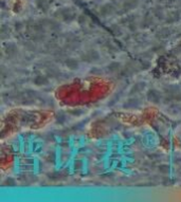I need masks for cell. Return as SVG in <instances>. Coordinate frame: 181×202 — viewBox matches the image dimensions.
Listing matches in <instances>:
<instances>
[{
	"mask_svg": "<svg viewBox=\"0 0 181 202\" xmlns=\"http://www.w3.org/2000/svg\"><path fill=\"white\" fill-rule=\"evenodd\" d=\"M146 98L152 104L159 105L163 101V93L160 90L152 88V89L147 90V92H146Z\"/></svg>",
	"mask_w": 181,
	"mask_h": 202,
	"instance_id": "7a4b0ae2",
	"label": "cell"
},
{
	"mask_svg": "<svg viewBox=\"0 0 181 202\" xmlns=\"http://www.w3.org/2000/svg\"><path fill=\"white\" fill-rule=\"evenodd\" d=\"M142 102L138 96H133V98H130L124 103L123 107L125 109H137L141 106Z\"/></svg>",
	"mask_w": 181,
	"mask_h": 202,
	"instance_id": "5b68a950",
	"label": "cell"
},
{
	"mask_svg": "<svg viewBox=\"0 0 181 202\" xmlns=\"http://www.w3.org/2000/svg\"><path fill=\"white\" fill-rule=\"evenodd\" d=\"M36 5L44 12H47V10L49 8V2L48 0H36Z\"/></svg>",
	"mask_w": 181,
	"mask_h": 202,
	"instance_id": "7c38bea8",
	"label": "cell"
},
{
	"mask_svg": "<svg viewBox=\"0 0 181 202\" xmlns=\"http://www.w3.org/2000/svg\"><path fill=\"white\" fill-rule=\"evenodd\" d=\"M33 83H34V85L37 86V87H45V86H48L49 84H50V81H49V78L47 76L39 74V75H36V76L34 77Z\"/></svg>",
	"mask_w": 181,
	"mask_h": 202,
	"instance_id": "ba28073f",
	"label": "cell"
},
{
	"mask_svg": "<svg viewBox=\"0 0 181 202\" xmlns=\"http://www.w3.org/2000/svg\"><path fill=\"white\" fill-rule=\"evenodd\" d=\"M166 96L174 101L181 102V88L177 86H169L166 90Z\"/></svg>",
	"mask_w": 181,
	"mask_h": 202,
	"instance_id": "277c9868",
	"label": "cell"
},
{
	"mask_svg": "<svg viewBox=\"0 0 181 202\" xmlns=\"http://www.w3.org/2000/svg\"><path fill=\"white\" fill-rule=\"evenodd\" d=\"M145 86L146 84L143 83V81H137L135 85L131 87L130 91H129V94L130 95H138V94L142 93L145 89Z\"/></svg>",
	"mask_w": 181,
	"mask_h": 202,
	"instance_id": "52a82bcc",
	"label": "cell"
},
{
	"mask_svg": "<svg viewBox=\"0 0 181 202\" xmlns=\"http://www.w3.org/2000/svg\"><path fill=\"white\" fill-rule=\"evenodd\" d=\"M65 66L71 71L77 70L79 68V61L74 57H68L65 59Z\"/></svg>",
	"mask_w": 181,
	"mask_h": 202,
	"instance_id": "9c48e42d",
	"label": "cell"
},
{
	"mask_svg": "<svg viewBox=\"0 0 181 202\" xmlns=\"http://www.w3.org/2000/svg\"><path fill=\"white\" fill-rule=\"evenodd\" d=\"M139 3V0H125L123 2V10L125 12H128L130 10H133Z\"/></svg>",
	"mask_w": 181,
	"mask_h": 202,
	"instance_id": "30bf717a",
	"label": "cell"
},
{
	"mask_svg": "<svg viewBox=\"0 0 181 202\" xmlns=\"http://www.w3.org/2000/svg\"><path fill=\"white\" fill-rule=\"evenodd\" d=\"M167 1H169V3H173V2H175V0H167Z\"/></svg>",
	"mask_w": 181,
	"mask_h": 202,
	"instance_id": "2e32d148",
	"label": "cell"
},
{
	"mask_svg": "<svg viewBox=\"0 0 181 202\" xmlns=\"http://www.w3.org/2000/svg\"><path fill=\"white\" fill-rule=\"evenodd\" d=\"M54 17L65 22H71L76 18V13L72 8H62L54 13Z\"/></svg>",
	"mask_w": 181,
	"mask_h": 202,
	"instance_id": "6da1fadb",
	"label": "cell"
},
{
	"mask_svg": "<svg viewBox=\"0 0 181 202\" xmlns=\"http://www.w3.org/2000/svg\"><path fill=\"white\" fill-rule=\"evenodd\" d=\"M81 58L84 61H87V63H98L101 59V55L96 50L90 49V50L86 51L84 54H82Z\"/></svg>",
	"mask_w": 181,
	"mask_h": 202,
	"instance_id": "3957f363",
	"label": "cell"
},
{
	"mask_svg": "<svg viewBox=\"0 0 181 202\" xmlns=\"http://www.w3.org/2000/svg\"><path fill=\"white\" fill-rule=\"evenodd\" d=\"M159 169H160L162 174H166V173H169V166L166 164H162L161 166H159Z\"/></svg>",
	"mask_w": 181,
	"mask_h": 202,
	"instance_id": "9a60e30c",
	"label": "cell"
},
{
	"mask_svg": "<svg viewBox=\"0 0 181 202\" xmlns=\"http://www.w3.org/2000/svg\"><path fill=\"white\" fill-rule=\"evenodd\" d=\"M143 25H145V27H148V25H153V17L150 16L149 17V15H146V17H145V20L143 21Z\"/></svg>",
	"mask_w": 181,
	"mask_h": 202,
	"instance_id": "5bb4252c",
	"label": "cell"
},
{
	"mask_svg": "<svg viewBox=\"0 0 181 202\" xmlns=\"http://www.w3.org/2000/svg\"><path fill=\"white\" fill-rule=\"evenodd\" d=\"M115 13H116V8L112 3H105L100 8V14L103 17H109L112 14H115Z\"/></svg>",
	"mask_w": 181,
	"mask_h": 202,
	"instance_id": "8992f818",
	"label": "cell"
},
{
	"mask_svg": "<svg viewBox=\"0 0 181 202\" xmlns=\"http://www.w3.org/2000/svg\"><path fill=\"white\" fill-rule=\"evenodd\" d=\"M107 70H108V72H110V73L119 72L121 70L120 63H118V61H112V63H110L108 66H107Z\"/></svg>",
	"mask_w": 181,
	"mask_h": 202,
	"instance_id": "8fae6325",
	"label": "cell"
},
{
	"mask_svg": "<svg viewBox=\"0 0 181 202\" xmlns=\"http://www.w3.org/2000/svg\"><path fill=\"white\" fill-rule=\"evenodd\" d=\"M178 19H179V14H178L177 12H173L167 17V22H175Z\"/></svg>",
	"mask_w": 181,
	"mask_h": 202,
	"instance_id": "4fadbf2b",
	"label": "cell"
}]
</instances>
